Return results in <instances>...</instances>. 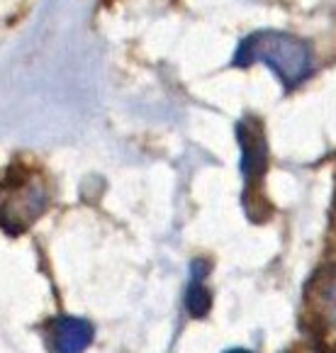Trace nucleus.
Wrapping results in <instances>:
<instances>
[{"mask_svg": "<svg viewBox=\"0 0 336 353\" xmlns=\"http://www.w3.org/2000/svg\"><path fill=\"white\" fill-rule=\"evenodd\" d=\"M254 63L268 66L285 90H295L315 71V57H312L310 44L300 37L280 30L251 32L239 42L232 66L251 68Z\"/></svg>", "mask_w": 336, "mask_h": 353, "instance_id": "obj_1", "label": "nucleus"}, {"mask_svg": "<svg viewBox=\"0 0 336 353\" xmlns=\"http://www.w3.org/2000/svg\"><path fill=\"white\" fill-rule=\"evenodd\" d=\"M302 305L307 327L322 334L336 329V263H326L312 273L302 290Z\"/></svg>", "mask_w": 336, "mask_h": 353, "instance_id": "obj_4", "label": "nucleus"}, {"mask_svg": "<svg viewBox=\"0 0 336 353\" xmlns=\"http://www.w3.org/2000/svg\"><path fill=\"white\" fill-rule=\"evenodd\" d=\"M237 139L241 146L244 212L248 222L264 224L273 214V205L266 200L264 192V178L268 171V139H266V125L259 114L248 112L237 122Z\"/></svg>", "mask_w": 336, "mask_h": 353, "instance_id": "obj_2", "label": "nucleus"}, {"mask_svg": "<svg viewBox=\"0 0 336 353\" xmlns=\"http://www.w3.org/2000/svg\"><path fill=\"white\" fill-rule=\"evenodd\" d=\"M49 208V188L39 171L25 163H10L3 181V232L20 236Z\"/></svg>", "mask_w": 336, "mask_h": 353, "instance_id": "obj_3", "label": "nucleus"}, {"mask_svg": "<svg viewBox=\"0 0 336 353\" xmlns=\"http://www.w3.org/2000/svg\"><path fill=\"white\" fill-rule=\"evenodd\" d=\"M47 329H49L47 346L61 353H78L83 348H88L93 343V334H95L90 322L78 317H68V314L47 322Z\"/></svg>", "mask_w": 336, "mask_h": 353, "instance_id": "obj_5", "label": "nucleus"}, {"mask_svg": "<svg viewBox=\"0 0 336 353\" xmlns=\"http://www.w3.org/2000/svg\"><path fill=\"white\" fill-rule=\"evenodd\" d=\"M210 273V263L202 259H195L190 265V281H188L186 290V310L192 319H202L210 314V307H213V297L205 288V278Z\"/></svg>", "mask_w": 336, "mask_h": 353, "instance_id": "obj_6", "label": "nucleus"}]
</instances>
